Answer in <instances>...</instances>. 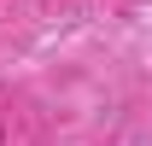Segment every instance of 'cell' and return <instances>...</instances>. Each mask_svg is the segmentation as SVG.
Masks as SVG:
<instances>
[]
</instances>
